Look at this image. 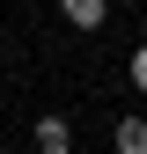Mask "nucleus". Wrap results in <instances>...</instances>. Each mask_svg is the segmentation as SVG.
I'll return each mask as SVG.
<instances>
[{"label": "nucleus", "instance_id": "f257e3e1", "mask_svg": "<svg viewBox=\"0 0 147 154\" xmlns=\"http://www.w3.org/2000/svg\"><path fill=\"white\" fill-rule=\"evenodd\" d=\"M37 154H74V132H66V118H37Z\"/></svg>", "mask_w": 147, "mask_h": 154}, {"label": "nucleus", "instance_id": "f03ea898", "mask_svg": "<svg viewBox=\"0 0 147 154\" xmlns=\"http://www.w3.org/2000/svg\"><path fill=\"white\" fill-rule=\"evenodd\" d=\"M59 15L74 29H103V0H59Z\"/></svg>", "mask_w": 147, "mask_h": 154}, {"label": "nucleus", "instance_id": "7ed1b4c3", "mask_svg": "<svg viewBox=\"0 0 147 154\" xmlns=\"http://www.w3.org/2000/svg\"><path fill=\"white\" fill-rule=\"evenodd\" d=\"M110 147L118 154H147V118H125L118 132H110Z\"/></svg>", "mask_w": 147, "mask_h": 154}, {"label": "nucleus", "instance_id": "20e7f679", "mask_svg": "<svg viewBox=\"0 0 147 154\" xmlns=\"http://www.w3.org/2000/svg\"><path fill=\"white\" fill-rule=\"evenodd\" d=\"M133 81H140V95H147V44L133 51Z\"/></svg>", "mask_w": 147, "mask_h": 154}]
</instances>
